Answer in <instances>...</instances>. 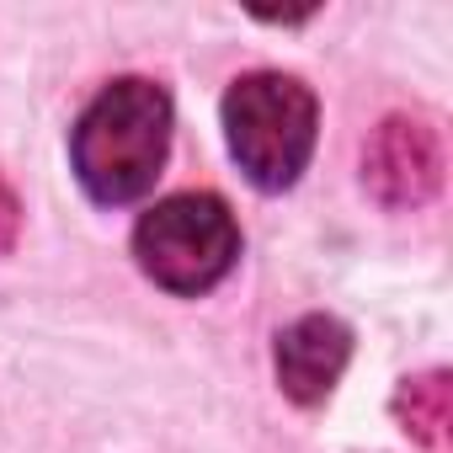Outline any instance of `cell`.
Listing matches in <instances>:
<instances>
[{
  "mask_svg": "<svg viewBox=\"0 0 453 453\" xmlns=\"http://www.w3.org/2000/svg\"><path fill=\"white\" fill-rule=\"evenodd\" d=\"M165 150H171V96L139 75L102 86L70 134L75 176L107 208L144 197L165 165Z\"/></svg>",
  "mask_w": 453,
  "mask_h": 453,
  "instance_id": "cell-1",
  "label": "cell"
},
{
  "mask_svg": "<svg viewBox=\"0 0 453 453\" xmlns=\"http://www.w3.org/2000/svg\"><path fill=\"white\" fill-rule=\"evenodd\" d=\"M315 96L294 75H246L224 91V139L251 187L283 192L315 155Z\"/></svg>",
  "mask_w": 453,
  "mask_h": 453,
  "instance_id": "cell-2",
  "label": "cell"
},
{
  "mask_svg": "<svg viewBox=\"0 0 453 453\" xmlns=\"http://www.w3.org/2000/svg\"><path fill=\"white\" fill-rule=\"evenodd\" d=\"M134 257H139L150 283H160L165 294L197 299L213 283L230 278V267L241 257L235 213L213 192H176L139 219Z\"/></svg>",
  "mask_w": 453,
  "mask_h": 453,
  "instance_id": "cell-3",
  "label": "cell"
},
{
  "mask_svg": "<svg viewBox=\"0 0 453 453\" xmlns=\"http://www.w3.org/2000/svg\"><path fill=\"white\" fill-rule=\"evenodd\" d=\"M352 352V336L342 320L331 315H304L278 336V379L299 405H315L331 395V384L342 379Z\"/></svg>",
  "mask_w": 453,
  "mask_h": 453,
  "instance_id": "cell-4",
  "label": "cell"
}]
</instances>
